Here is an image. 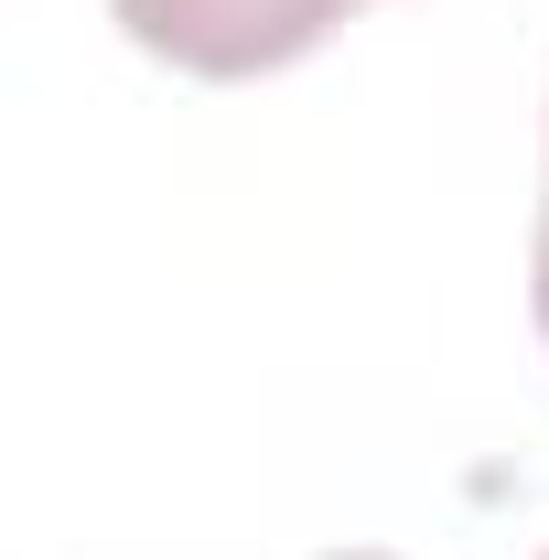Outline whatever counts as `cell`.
<instances>
[{
    "mask_svg": "<svg viewBox=\"0 0 549 560\" xmlns=\"http://www.w3.org/2000/svg\"><path fill=\"white\" fill-rule=\"evenodd\" d=\"M140 55L184 75H270L291 55H313L355 0H108Z\"/></svg>",
    "mask_w": 549,
    "mask_h": 560,
    "instance_id": "cell-1",
    "label": "cell"
},
{
    "mask_svg": "<svg viewBox=\"0 0 549 560\" xmlns=\"http://www.w3.org/2000/svg\"><path fill=\"white\" fill-rule=\"evenodd\" d=\"M528 302H539V335H549V195H539V259H528Z\"/></svg>",
    "mask_w": 549,
    "mask_h": 560,
    "instance_id": "cell-2",
    "label": "cell"
},
{
    "mask_svg": "<svg viewBox=\"0 0 549 560\" xmlns=\"http://www.w3.org/2000/svg\"><path fill=\"white\" fill-rule=\"evenodd\" d=\"M344 560H377V550H344Z\"/></svg>",
    "mask_w": 549,
    "mask_h": 560,
    "instance_id": "cell-3",
    "label": "cell"
}]
</instances>
